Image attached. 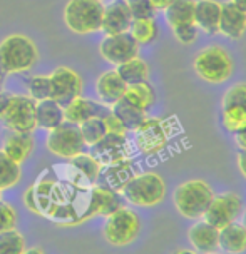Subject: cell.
<instances>
[{
	"label": "cell",
	"instance_id": "1",
	"mask_svg": "<svg viewBox=\"0 0 246 254\" xmlns=\"http://www.w3.org/2000/svg\"><path fill=\"white\" fill-rule=\"evenodd\" d=\"M39 61L34 40L22 34L7 35L0 42V74H20L30 70Z\"/></svg>",
	"mask_w": 246,
	"mask_h": 254
},
{
	"label": "cell",
	"instance_id": "2",
	"mask_svg": "<svg viewBox=\"0 0 246 254\" xmlns=\"http://www.w3.org/2000/svg\"><path fill=\"white\" fill-rule=\"evenodd\" d=\"M213 192L211 186L203 179H189L179 184L172 192V202L181 216L186 219H201L204 211L211 202Z\"/></svg>",
	"mask_w": 246,
	"mask_h": 254
},
{
	"label": "cell",
	"instance_id": "3",
	"mask_svg": "<svg viewBox=\"0 0 246 254\" xmlns=\"http://www.w3.org/2000/svg\"><path fill=\"white\" fill-rule=\"evenodd\" d=\"M119 194L133 206L153 207L166 197V183L158 172H141L127 181Z\"/></svg>",
	"mask_w": 246,
	"mask_h": 254
},
{
	"label": "cell",
	"instance_id": "4",
	"mask_svg": "<svg viewBox=\"0 0 246 254\" xmlns=\"http://www.w3.org/2000/svg\"><path fill=\"white\" fill-rule=\"evenodd\" d=\"M104 3L101 0H69L64 8L67 29L77 35L99 32L102 27Z\"/></svg>",
	"mask_w": 246,
	"mask_h": 254
},
{
	"label": "cell",
	"instance_id": "5",
	"mask_svg": "<svg viewBox=\"0 0 246 254\" xmlns=\"http://www.w3.org/2000/svg\"><path fill=\"white\" fill-rule=\"evenodd\" d=\"M193 67L204 82L223 84L233 74V59L221 45H208L196 54Z\"/></svg>",
	"mask_w": 246,
	"mask_h": 254
},
{
	"label": "cell",
	"instance_id": "6",
	"mask_svg": "<svg viewBox=\"0 0 246 254\" xmlns=\"http://www.w3.org/2000/svg\"><path fill=\"white\" fill-rule=\"evenodd\" d=\"M141 231V219L129 207H117L106 216L104 238L112 246H127L138 238Z\"/></svg>",
	"mask_w": 246,
	"mask_h": 254
},
{
	"label": "cell",
	"instance_id": "7",
	"mask_svg": "<svg viewBox=\"0 0 246 254\" xmlns=\"http://www.w3.org/2000/svg\"><path fill=\"white\" fill-rule=\"evenodd\" d=\"M37 102L30 95H8L7 107L0 114V122L10 132H29L37 129L35 119Z\"/></svg>",
	"mask_w": 246,
	"mask_h": 254
},
{
	"label": "cell",
	"instance_id": "8",
	"mask_svg": "<svg viewBox=\"0 0 246 254\" xmlns=\"http://www.w3.org/2000/svg\"><path fill=\"white\" fill-rule=\"evenodd\" d=\"M45 146H47L49 152H52L54 156L67 159V161L71 157L77 156V154L84 152V149L87 147L81 135L79 126L69 121H64L54 127V129L49 130L47 139H45Z\"/></svg>",
	"mask_w": 246,
	"mask_h": 254
},
{
	"label": "cell",
	"instance_id": "9",
	"mask_svg": "<svg viewBox=\"0 0 246 254\" xmlns=\"http://www.w3.org/2000/svg\"><path fill=\"white\" fill-rule=\"evenodd\" d=\"M169 140L167 124L159 117H144V121L134 130L136 149L144 156L161 152Z\"/></svg>",
	"mask_w": 246,
	"mask_h": 254
},
{
	"label": "cell",
	"instance_id": "10",
	"mask_svg": "<svg viewBox=\"0 0 246 254\" xmlns=\"http://www.w3.org/2000/svg\"><path fill=\"white\" fill-rule=\"evenodd\" d=\"M243 212V201L236 192H223L215 194L209 202L208 209L204 211L201 219L215 226L216 229H221L225 226L235 222Z\"/></svg>",
	"mask_w": 246,
	"mask_h": 254
},
{
	"label": "cell",
	"instance_id": "11",
	"mask_svg": "<svg viewBox=\"0 0 246 254\" xmlns=\"http://www.w3.org/2000/svg\"><path fill=\"white\" fill-rule=\"evenodd\" d=\"M99 54L106 62L112 64V65H119V64L138 56L139 44L129 34V30L121 32V34H109L99 44Z\"/></svg>",
	"mask_w": 246,
	"mask_h": 254
},
{
	"label": "cell",
	"instance_id": "12",
	"mask_svg": "<svg viewBox=\"0 0 246 254\" xmlns=\"http://www.w3.org/2000/svg\"><path fill=\"white\" fill-rule=\"evenodd\" d=\"M90 154L104 167L131 159V146L127 142L126 135L107 132L101 140H97L94 146H90Z\"/></svg>",
	"mask_w": 246,
	"mask_h": 254
},
{
	"label": "cell",
	"instance_id": "13",
	"mask_svg": "<svg viewBox=\"0 0 246 254\" xmlns=\"http://www.w3.org/2000/svg\"><path fill=\"white\" fill-rule=\"evenodd\" d=\"M51 99L59 102L61 106H67L71 101L82 94V79L76 70L69 67H57L51 75Z\"/></svg>",
	"mask_w": 246,
	"mask_h": 254
},
{
	"label": "cell",
	"instance_id": "14",
	"mask_svg": "<svg viewBox=\"0 0 246 254\" xmlns=\"http://www.w3.org/2000/svg\"><path fill=\"white\" fill-rule=\"evenodd\" d=\"M131 22H133V15H131L126 0H111L107 5H104L101 30L106 35L127 32Z\"/></svg>",
	"mask_w": 246,
	"mask_h": 254
},
{
	"label": "cell",
	"instance_id": "15",
	"mask_svg": "<svg viewBox=\"0 0 246 254\" xmlns=\"http://www.w3.org/2000/svg\"><path fill=\"white\" fill-rule=\"evenodd\" d=\"M220 34L231 40H238L246 32V12L236 7L233 2L221 3L220 13V25H218Z\"/></svg>",
	"mask_w": 246,
	"mask_h": 254
},
{
	"label": "cell",
	"instance_id": "16",
	"mask_svg": "<svg viewBox=\"0 0 246 254\" xmlns=\"http://www.w3.org/2000/svg\"><path fill=\"white\" fill-rule=\"evenodd\" d=\"M127 84L121 79L117 70H107L97 77L95 80V94H97L99 102L104 106L111 107L114 102H117L124 95Z\"/></svg>",
	"mask_w": 246,
	"mask_h": 254
},
{
	"label": "cell",
	"instance_id": "17",
	"mask_svg": "<svg viewBox=\"0 0 246 254\" xmlns=\"http://www.w3.org/2000/svg\"><path fill=\"white\" fill-rule=\"evenodd\" d=\"M188 239L193 246L194 253L213 254L218 249V229L204 219H198L188 231Z\"/></svg>",
	"mask_w": 246,
	"mask_h": 254
},
{
	"label": "cell",
	"instance_id": "18",
	"mask_svg": "<svg viewBox=\"0 0 246 254\" xmlns=\"http://www.w3.org/2000/svg\"><path fill=\"white\" fill-rule=\"evenodd\" d=\"M107 111L109 107L104 106L102 102H95L79 95V97L71 101L67 106H64V121L74 122V124L79 126L85 119H90V117L95 116H104Z\"/></svg>",
	"mask_w": 246,
	"mask_h": 254
},
{
	"label": "cell",
	"instance_id": "19",
	"mask_svg": "<svg viewBox=\"0 0 246 254\" xmlns=\"http://www.w3.org/2000/svg\"><path fill=\"white\" fill-rule=\"evenodd\" d=\"M220 13L221 3L216 0H198L194 7V24L199 32H204L208 35L220 34Z\"/></svg>",
	"mask_w": 246,
	"mask_h": 254
},
{
	"label": "cell",
	"instance_id": "20",
	"mask_svg": "<svg viewBox=\"0 0 246 254\" xmlns=\"http://www.w3.org/2000/svg\"><path fill=\"white\" fill-rule=\"evenodd\" d=\"M218 248L228 254H240L246 251V229L241 222H231L218 229Z\"/></svg>",
	"mask_w": 246,
	"mask_h": 254
},
{
	"label": "cell",
	"instance_id": "21",
	"mask_svg": "<svg viewBox=\"0 0 246 254\" xmlns=\"http://www.w3.org/2000/svg\"><path fill=\"white\" fill-rule=\"evenodd\" d=\"M134 174L136 172H134L133 162H131V159H126V161L116 162V164L104 166L101 174H99V179H101L102 186L116 190V192H121V189L124 188V184L133 178Z\"/></svg>",
	"mask_w": 246,
	"mask_h": 254
},
{
	"label": "cell",
	"instance_id": "22",
	"mask_svg": "<svg viewBox=\"0 0 246 254\" xmlns=\"http://www.w3.org/2000/svg\"><path fill=\"white\" fill-rule=\"evenodd\" d=\"M2 151L17 164H22L34 151V137L29 132H12L10 137H7Z\"/></svg>",
	"mask_w": 246,
	"mask_h": 254
},
{
	"label": "cell",
	"instance_id": "23",
	"mask_svg": "<svg viewBox=\"0 0 246 254\" xmlns=\"http://www.w3.org/2000/svg\"><path fill=\"white\" fill-rule=\"evenodd\" d=\"M35 119H37V127L51 130L64 122V107L54 99L39 101L35 106Z\"/></svg>",
	"mask_w": 246,
	"mask_h": 254
},
{
	"label": "cell",
	"instance_id": "24",
	"mask_svg": "<svg viewBox=\"0 0 246 254\" xmlns=\"http://www.w3.org/2000/svg\"><path fill=\"white\" fill-rule=\"evenodd\" d=\"M109 111L124 124L127 132H134L146 117V112L143 109L136 107L134 104H131L126 97H121L117 102H114L112 106L109 107Z\"/></svg>",
	"mask_w": 246,
	"mask_h": 254
},
{
	"label": "cell",
	"instance_id": "25",
	"mask_svg": "<svg viewBox=\"0 0 246 254\" xmlns=\"http://www.w3.org/2000/svg\"><path fill=\"white\" fill-rule=\"evenodd\" d=\"M122 97H126L127 101L131 104H134L136 107L143 109L144 112H148L149 107H153V104L156 102V92H154L153 85L149 84L148 80L129 84Z\"/></svg>",
	"mask_w": 246,
	"mask_h": 254
},
{
	"label": "cell",
	"instance_id": "26",
	"mask_svg": "<svg viewBox=\"0 0 246 254\" xmlns=\"http://www.w3.org/2000/svg\"><path fill=\"white\" fill-rule=\"evenodd\" d=\"M194 7H196V0H174V2L164 10L167 25L172 29V27H177V25L193 24Z\"/></svg>",
	"mask_w": 246,
	"mask_h": 254
},
{
	"label": "cell",
	"instance_id": "27",
	"mask_svg": "<svg viewBox=\"0 0 246 254\" xmlns=\"http://www.w3.org/2000/svg\"><path fill=\"white\" fill-rule=\"evenodd\" d=\"M116 70L127 85L143 82V80H148V77H149V65L146 64L144 59H141L139 56L116 65Z\"/></svg>",
	"mask_w": 246,
	"mask_h": 254
},
{
	"label": "cell",
	"instance_id": "28",
	"mask_svg": "<svg viewBox=\"0 0 246 254\" xmlns=\"http://www.w3.org/2000/svg\"><path fill=\"white\" fill-rule=\"evenodd\" d=\"M221 122L226 132L238 134L246 129V107L240 104L221 106Z\"/></svg>",
	"mask_w": 246,
	"mask_h": 254
},
{
	"label": "cell",
	"instance_id": "29",
	"mask_svg": "<svg viewBox=\"0 0 246 254\" xmlns=\"http://www.w3.org/2000/svg\"><path fill=\"white\" fill-rule=\"evenodd\" d=\"M94 196H95V214L97 216H107L117 207H121V197L119 192L106 188L102 184H94Z\"/></svg>",
	"mask_w": 246,
	"mask_h": 254
},
{
	"label": "cell",
	"instance_id": "30",
	"mask_svg": "<svg viewBox=\"0 0 246 254\" xmlns=\"http://www.w3.org/2000/svg\"><path fill=\"white\" fill-rule=\"evenodd\" d=\"M129 34L139 45H148L158 37V24L154 17H144V19H133L129 27Z\"/></svg>",
	"mask_w": 246,
	"mask_h": 254
},
{
	"label": "cell",
	"instance_id": "31",
	"mask_svg": "<svg viewBox=\"0 0 246 254\" xmlns=\"http://www.w3.org/2000/svg\"><path fill=\"white\" fill-rule=\"evenodd\" d=\"M69 162L81 172L82 176H85L90 183H94V184L97 183L99 174H101V171H102V166H101V162H99L90 152L89 154L87 152L77 154V156L69 159Z\"/></svg>",
	"mask_w": 246,
	"mask_h": 254
},
{
	"label": "cell",
	"instance_id": "32",
	"mask_svg": "<svg viewBox=\"0 0 246 254\" xmlns=\"http://www.w3.org/2000/svg\"><path fill=\"white\" fill-rule=\"evenodd\" d=\"M20 178H22L20 164L12 161V159L0 149V190L19 184Z\"/></svg>",
	"mask_w": 246,
	"mask_h": 254
},
{
	"label": "cell",
	"instance_id": "33",
	"mask_svg": "<svg viewBox=\"0 0 246 254\" xmlns=\"http://www.w3.org/2000/svg\"><path fill=\"white\" fill-rule=\"evenodd\" d=\"M79 130L87 147L94 146L97 140H101L104 135L107 134L102 116H95V117H90V119H85L84 122H81Z\"/></svg>",
	"mask_w": 246,
	"mask_h": 254
},
{
	"label": "cell",
	"instance_id": "34",
	"mask_svg": "<svg viewBox=\"0 0 246 254\" xmlns=\"http://www.w3.org/2000/svg\"><path fill=\"white\" fill-rule=\"evenodd\" d=\"M25 239L15 228L0 233V254H24Z\"/></svg>",
	"mask_w": 246,
	"mask_h": 254
},
{
	"label": "cell",
	"instance_id": "35",
	"mask_svg": "<svg viewBox=\"0 0 246 254\" xmlns=\"http://www.w3.org/2000/svg\"><path fill=\"white\" fill-rule=\"evenodd\" d=\"M52 87H51V77L49 75H35L29 80V95L35 102L51 99Z\"/></svg>",
	"mask_w": 246,
	"mask_h": 254
},
{
	"label": "cell",
	"instance_id": "36",
	"mask_svg": "<svg viewBox=\"0 0 246 254\" xmlns=\"http://www.w3.org/2000/svg\"><path fill=\"white\" fill-rule=\"evenodd\" d=\"M172 34H174L176 40L183 45H191L194 44L199 37V29L196 27V24H184V25H177L172 27Z\"/></svg>",
	"mask_w": 246,
	"mask_h": 254
},
{
	"label": "cell",
	"instance_id": "37",
	"mask_svg": "<svg viewBox=\"0 0 246 254\" xmlns=\"http://www.w3.org/2000/svg\"><path fill=\"white\" fill-rule=\"evenodd\" d=\"M228 104H240L246 107V82H238L226 90L221 99V106Z\"/></svg>",
	"mask_w": 246,
	"mask_h": 254
},
{
	"label": "cell",
	"instance_id": "38",
	"mask_svg": "<svg viewBox=\"0 0 246 254\" xmlns=\"http://www.w3.org/2000/svg\"><path fill=\"white\" fill-rule=\"evenodd\" d=\"M133 19H144V17H154V10L151 0H126Z\"/></svg>",
	"mask_w": 246,
	"mask_h": 254
},
{
	"label": "cell",
	"instance_id": "39",
	"mask_svg": "<svg viewBox=\"0 0 246 254\" xmlns=\"http://www.w3.org/2000/svg\"><path fill=\"white\" fill-rule=\"evenodd\" d=\"M17 226V212L8 202L0 199V233Z\"/></svg>",
	"mask_w": 246,
	"mask_h": 254
},
{
	"label": "cell",
	"instance_id": "40",
	"mask_svg": "<svg viewBox=\"0 0 246 254\" xmlns=\"http://www.w3.org/2000/svg\"><path fill=\"white\" fill-rule=\"evenodd\" d=\"M102 121H104V126H106V130L111 134H122V135H127V129L124 127V124L117 119L116 116L112 114L111 111H107L106 114L102 116Z\"/></svg>",
	"mask_w": 246,
	"mask_h": 254
},
{
	"label": "cell",
	"instance_id": "41",
	"mask_svg": "<svg viewBox=\"0 0 246 254\" xmlns=\"http://www.w3.org/2000/svg\"><path fill=\"white\" fill-rule=\"evenodd\" d=\"M236 166H238L241 176L246 179V151H240L236 154Z\"/></svg>",
	"mask_w": 246,
	"mask_h": 254
},
{
	"label": "cell",
	"instance_id": "42",
	"mask_svg": "<svg viewBox=\"0 0 246 254\" xmlns=\"http://www.w3.org/2000/svg\"><path fill=\"white\" fill-rule=\"evenodd\" d=\"M235 142L240 151H246V129L241 130L238 134H235Z\"/></svg>",
	"mask_w": 246,
	"mask_h": 254
},
{
	"label": "cell",
	"instance_id": "43",
	"mask_svg": "<svg viewBox=\"0 0 246 254\" xmlns=\"http://www.w3.org/2000/svg\"><path fill=\"white\" fill-rule=\"evenodd\" d=\"M172 2H174V0H151V3H153V7H154V10H156V12H159V10L164 12Z\"/></svg>",
	"mask_w": 246,
	"mask_h": 254
},
{
	"label": "cell",
	"instance_id": "44",
	"mask_svg": "<svg viewBox=\"0 0 246 254\" xmlns=\"http://www.w3.org/2000/svg\"><path fill=\"white\" fill-rule=\"evenodd\" d=\"M7 102H8V94H5V92H2V90H0V114H2L3 109L7 107Z\"/></svg>",
	"mask_w": 246,
	"mask_h": 254
},
{
	"label": "cell",
	"instance_id": "45",
	"mask_svg": "<svg viewBox=\"0 0 246 254\" xmlns=\"http://www.w3.org/2000/svg\"><path fill=\"white\" fill-rule=\"evenodd\" d=\"M230 2H233L236 7H240L241 10L246 12V0H230Z\"/></svg>",
	"mask_w": 246,
	"mask_h": 254
},
{
	"label": "cell",
	"instance_id": "46",
	"mask_svg": "<svg viewBox=\"0 0 246 254\" xmlns=\"http://www.w3.org/2000/svg\"><path fill=\"white\" fill-rule=\"evenodd\" d=\"M30 253H39V254H44V249H39V248H34V249H25L24 254H30Z\"/></svg>",
	"mask_w": 246,
	"mask_h": 254
},
{
	"label": "cell",
	"instance_id": "47",
	"mask_svg": "<svg viewBox=\"0 0 246 254\" xmlns=\"http://www.w3.org/2000/svg\"><path fill=\"white\" fill-rule=\"evenodd\" d=\"M241 224H243L246 229V207H243V212H241Z\"/></svg>",
	"mask_w": 246,
	"mask_h": 254
},
{
	"label": "cell",
	"instance_id": "48",
	"mask_svg": "<svg viewBox=\"0 0 246 254\" xmlns=\"http://www.w3.org/2000/svg\"><path fill=\"white\" fill-rule=\"evenodd\" d=\"M0 89H2V74H0Z\"/></svg>",
	"mask_w": 246,
	"mask_h": 254
},
{
	"label": "cell",
	"instance_id": "49",
	"mask_svg": "<svg viewBox=\"0 0 246 254\" xmlns=\"http://www.w3.org/2000/svg\"><path fill=\"white\" fill-rule=\"evenodd\" d=\"M0 196H2V190H0Z\"/></svg>",
	"mask_w": 246,
	"mask_h": 254
},
{
	"label": "cell",
	"instance_id": "50",
	"mask_svg": "<svg viewBox=\"0 0 246 254\" xmlns=\"http://www.w3.org/2000/svg\"><path fill=\"white\" fill-rule=\"evenodd\" d=\"M101 2H102V0H101Z\"/></svg>",
	"mask_w": 246,
	"mask_h": 254
}]
</instances>
